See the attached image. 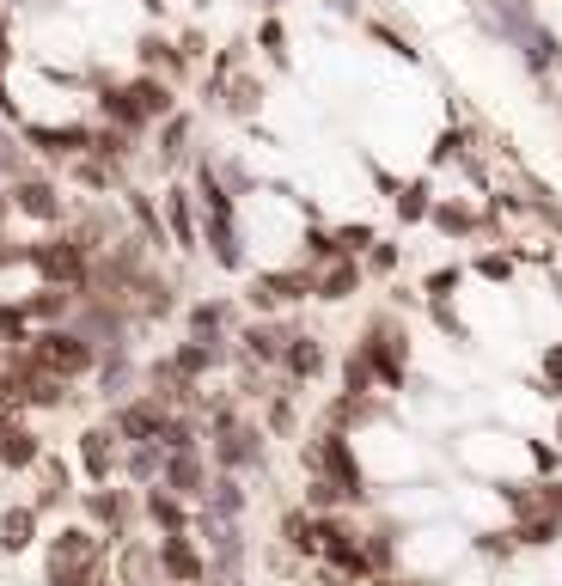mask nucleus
<instances>
[{
	"label": "nucleus",
	"mask_w": 562,
	"mask_h": 586,
	"mask_svg": "<svg viewBox=\"0 0 562 586\" xmlns=\"http://www.w3.org/2000/svg\"><path fill=\"white\" fill-rule=\"evenodd\" d=\"M166 226H171V238H178V251L190 257L202 233H197V195L183 190V183H171V190H166Z\"/></svg>",
	"instance_id": "nucleus-19"
},
{
	"label": "nucleus",
	"mask_w": 562,
	"mask_h": 586,
	"mask_svg": "<svg viewBox=\"0 0 562 586\" xmlns=\"http://www.w3.org/2000/svg\"><path fill=\"white\" fill-rule=\"evenodd\" d=\"M556 532H562V513H520V525H513L520 544H556Z\"/></svg>",
	"instance_id": "nucleus-34"
},
{
	"label": "nucleus",
	"mask_w": 562,
	"mask_h": 586,
	"mask_svg": "<svg viewBox=\"0 0 562 586\" xmlns=\"http://www.w3.org/2000/svg\"><path fill=\"white\" fill-rule=\"evenodd\" d=\"M7 214H13V195H0V221H7Z\"/></svg>",
	"instance_id": "nucleus-55"
},
{
	"label": "nucleus",
	"mask_w": 562,
	"mask_h": 586,
	"mask_svg": "<svg viewBox=\"0 0 562 586\" xmlns=\"http://www.w3.org/2000/svg\"><path fill=\"white\" fill-rule=\"evenodd\" d=\"M233 117H257V79H238V98H226Z\"/></svg>",
	"instance_id": "nucleus-46"
},
{
	"label": "nucleus",
	"mask_w": 562,
	"mask_h": 586,
	"mask_svg": "<svg viewBox=\"0 0 562 586\" xmlns=\"http://www.w3.org/2000/svg\"><path fill=\"white\" fill-rule=\"evenodd\" d=\"M373 38H380V43H385V50H397V55H404V62H422V50H410V43H404V38H397V31H385V25H380V19H373Z\"/></svg>",
	"instance_id": "nucleus-50"
},
{
	"label": "nucleus",
	"mask_w": 562,
	"mask_h": 586,
	"mask_svg": "<svg viewBox=\"0 0 562 586\" xmlns=\"http://www.w3.org/2000/svg\"><path fill=\"white\" fill-rule=\"evenodd\" d=\"M129 520H135L129 489H105V482H92V489H86V525H98L105 537H129Z\"/></svg>",
	"instance_id": "nucleus-8"
},
{
	"label": "nucleus",
	"mask_w": 562,
	"mask_h": 586,
	"mask_svg": "<svg viewBox=\"0 0 562 586\" xmlns=\"http://www.w3.org/2000/svg\"><path fill=\"white\" fill-rule=\"evenodd\" d=\"M141 513L159 525V532H190V513H183V496H178V489H166V482H159V489H147Z\"/></svg>",
	"instance_id": "nucleus-22"
},
{
	"label": "nucleus",
	"mask_w": 562,
	"mask_h": 586,
	"mask_svg": "<svg viewBox=\"0 0 562 586\" xmlns=\"http://www.w3.org/2000/svg\"><path fill=\"white\" fill-rule=\"evenodd\" d=\"M342 501H349V489H342L337 477H312V482H306V508H312V513H337Z\"/></svg>",
	"instance_id": "nucleus-36"
},
{
	"label": "nucleus",
	"mask_w": 562,
	"mask_h": 586,
	"mask_svg": "<svg viewBox=\"0 0 562 586\" xmlns=\"http://www.w3.org/2000/svg\"><path fill=\"white\" fill-rule=\"evenodd\" d=\"M38 520H43L38 501H25V508H7V513H0V556H25V550L38 544Z\"/></svg>",
	"instance_id": "nucleus-17"
},
{
	"label": "nucleus",
	"mask_w": 562,
	"mask_h": 586,
	"mask_svg": "<svg viewBox=\"0 0 562 586\" xmlns=\"http://www.w3.org/2000/svg\"><path fill=\"white\" fill-rule=\"evenodd\" d=\"M380 238H373V226H337V251L342 257H354V251H373Z\"/></svg>",
	"instance_id": "nucleus-43"
},
{
	"label": "nucleus",
	"mask_w": 562,
	"mask_h": 586,
	"mask_svg": "<svg viewBox=\"0 0 562 586\" xmlns=\"http://www.w3.org/2000/svg\"><path fill=\"white\" fill-rule=\"evenodd\" d=\"M257 50L269 55L275 67H288V25H282V19H263V31H257Z\"/></svg>",
	"instance_id": "nucleus-38"
},
{
	"label": "nucleus",
	"mask_w": 562,
	"mask_h": 586,
	"mask_svg": "<svg viewBox=\"0 0 562 586\" xmlns=\"http://www.w3.org/2000/svg\"><path fill=\"white\" fill-rule=\"evenodd\" d=\"M544 385H550V397H562V342L544 349Z\"/></svg>",
	"instance_id": "nucleus-49"
},
{
	"label": "nucleus",
	"mask_w": 562,
	"mask_h": 586,
	"mask_svg": "<svg viewBox=\"0 0 562 586\" xmlns=\"http://www.w3.org/2000/svg\"><path fill=\"white\" fill-rule=\"evenodd\" d=\"M202 238H209V251H214L221 269H245V245H238V226H233V214H226V209H209Z\"/></svg>",
	"instance_id": "nucleus-18"
},
{
	"label": "nucleus",
	"mask_w": 562,
	"mask_h": 586,
	"mask_svg": "<svg viewBox=\"0 0 562 586\" xmlns=\"http://www.w3.org/2000/svg\"><path fill=\"white\" fill-rule=\"evenodd\" d=\"M129 92H135V105L147 110V122H166L171 110H178V98H171V86H166V79H153V74L129 79Z\"/></svg>",
	"instance_id": "nucleus-26"
},
{
	"label": "nucleus",
	"mask_w": 562,
	"mask_h": 586,
	"mask_svg": "<svg viewBox=\"0 0 562 586\" xmlns=\"http://www.w3.org/2000/svg\"><path fill=\"white\" fill-rule=\"evenodd\" d=\"M183 153H190V110H183V117L171 110V117H166V135H159V159H166V166H178Z\"/></svg>",
	"instance_id": "nucleus-33"
},
{
	"label": "nucleus",
	"mask_w": 562,
	"mask_h": 586,
	"mask_svg": "<svg viewBox=\"0 0 562 586\" xmlns=\"http://www.w3.org/2000/svg\"><path fill=\"white\" fill-rule=\"evenodd\" d=\"M361 354L373 361V373H380V385H404V366H410V342H404V330H397V318L392 312H373L367 318V330H361Z\"/></svg>",
	"instance_id": "nucleus-4"
},
{
	"label": "nucleus",
	"mask_w": 562,
	"mask_h": 586,
	"mask_svg": "<svg viewBox=\"0 0 562 586\" xmlns=\"http://www.w3.org/2000/svg\"><path fill=\"white\" fill-rule=\"evenodd\" d=\"M178 50H183V62H202V31H183Z\"/></svg>",
	"instance_id": "nucleus-51"
},
{
	"label": "nucleus",
	"mask_w": 562,
	"mask_h": 586,
	"mask_svg": "<svg viewBox=\"0 0 562 586\" xmlns=\"http://www.w3.org/2000/svg\"><path fill=\"white\" fill-rule=\"evenodd\" d=\"M282 366H288L294 379H318V373H325V342H318V337H294L288 354H282Z\"/></svg>",
	"instance_id": "nucleus-28"
},
{
	"label": "nucleus",
	"mask_w": 562,
	"mask_h": 586,
	"mask_svg": "<svg viewBox=\"0 0 562 586\" xmlns=\"http://www.w3.org/2000/svg\"><path fill=\"white\" fill-rule=\"evenodd\" d=\"M477 275H489V281H508V275H513V257L489 251V257H477Z\"/></svg>",
	"instance_id": "nucleus-48"
},
{
	"label": "nucleus",
	"mask_w": 562,
	"mask_h": 586,
	"mask_svg": "<svg viewBox=\"0 0 562 586\" xmlns=\"http://www.w3.org/2000/svg\"><path fill=\"white\" fill-rule=\"evenodd\" d=\"M117 574H123V586H166L171 580L166 562H159V550L135 544V537H123V544H117Z\"/></svg>",
	"instance_id": "nucleus-12"
},
{
	"label": "nucleus",
	"mask_w": 562,
	"mask_h": 586,
	"mask_svg": "<svg viewBox=\"0 0 562 586\" xmlns=\"http://www.w3.org/2000/svg\"><path fill=\"white\" fill-rule=\"evenodd\" d=\"M0 178H31V141H19V135H0Z\"/></svg>",
	"instance_id": "nucleus-35"
},
{
	"label": "nucleus",
	"mask_w": 562,
	"mask_h": 586,
	"mask_svg": "<svg viewBox=\"0 0 562 586\" xmlns=\"http://www.w3.org/2000/svg\"><path fill=\"white\" fill-rule=\"evenodd\" d=\"M43 489H38V508H55V501H67V470L62 465H55V458L50 452H43Z\"/></svg>",
	"instance_id": "nucleus-37"
},
{
	"label": "nucleus",
	"mask_w": 562,
	"mask_h": 586,
	"mask_svg": "<svg viewBox=\"0 0 562 586\" xmlns=\"http://www.w3.org/2000/svg\"><path fill=\"white\" fill-rule=\"evenodd\" d=\"M397 257H404V251H397L392 238H380V245L367 251V269H373V275H392V269H397Z\"/></svg>",
	"instance_id": "nucleus-44"
},
{
	"label": "nucleus",
	"mask_w": 562,
	"mask_h": 586,
	"mask_svg": "<svg viewBox=\"0 0 562 586\" xmlns=\"http://www.w3.org/2000/svg\"><path fill=\"white\" fill-rule=\"evenodd\" d=\"M117 428H86L79 434V470H86L92 482H110L117 477Z\"/></svg>",
	"instance_id": "nucleus-14"
},
{
	"label": "nucleus",
	"mask_w": 562,
	"mask_h": 586,
	"mask_svg": "<svg viewBox=\"0 0 562 586\" xmlns=\"http://www.w3.org/2000/svg\"><path fill=\"white\" fill-rule=\"evenodd\" d=\"M105 117L117 122V129H135L141 135L147 129V110L135 105V92H129V79H123V86H105Z\"/></svg>",
	"instance_id": "nucleus-27"
},
{
	"label": "nucleus",
	"mask_w": 562,
	"mask_h": 586,
	"mask_svg": "<svg viewBox=\"0 0 562 586\" xmlns=\"http://www.w3.org/2000/svg\"><path fill=\"white\" fill-rule=\"evenodd\" d=\"M159 562H166V574H171V580H183V586H202V580H209V556H202V550L190 544L183 532H166Z\"/></svg>",
	"instance_id": "nucleus-13"
},
{
	"label": "nucleus",
	"mask_w": 562,
	"mask_h": 586,
	"mask_svg": "<svg viewBox=\"0 0 562 586\" xmlns=\"http://www.w3.org/2000/svg\"><path fill=\"white\" fill-rule=\"evenodd\" d=\"M373 586H416V580H385V574H373Z\"/></svg>",
	"instance_id": "nucleus-54"
},
{
	"label": "nucleus",
	"mask_w": 562,
	"mask_h": 586,
	"mask_svg": "<svg viewBox=\"0 0 562 586\" xmlns=\"http://www.w3.org/2000/svg\"><path fill=\"white\" fill-rule=\"evenodd\" d=\"M171 416H178V409H166V404L153 397V391H147V397H135V404H117L110 428H117L123 440H166Z\"/></svg>",
	"instance_id": "nucleus-7"
},
{
	"label": "nucleus",
	"mask_w": 562,
	"mask_h": 586,
	"mask_svg": "<svg viewBox=\"0 0 562 586\" xmlns=\"http://www.w3.org/2000/svg\"><path fill=\"white\" fill-rule=\"evenodd\" d=\"M25 141L38 147V153H50V159H79V153H92V141H98V135H92L86 122H67V129H50V122H31V129H25Z\"/></svg>",
	"instance_id": "nucleus-10"
},
{
	"label": "nucleus",
	"mask_w": 562,
	"mask_h": 586,
	"mask_svg": "<svg viewBox=\"0 0 562 586\" xmlns=\"http://www.w3.org/2000/svg\"><path fill=\"white\" fill-rule=\"evenodd\" d=\"M257 7H282V0H257Z\"/></svg>",
	"instance_id": "nucleus-56"
},
{
	"label": "nucleus",
	"mask_w": 562,
	"mask_h": 586,
	"mask_svg": "<svg viewBox=\"0 0 562 586\" xmlns=\"http://www.w3.org/2000/svg\"><path fill=\"white\" fill-rule=\"evenodd\" d=\"M282 537H288L294 556H318V513L312 508H294L288 520H282Z\"/></svg>",
	"instance_id": "nucleus-29"
},
{
	"label": "nucleus",
	"mask_w": 562,
	"mask_h": 586,
	"mask_svg": "<svg viewBox=\"0 0 562 586\" xmlns=\"http://www.w3.org/2000/svg\"><path fill=\"white\" fill-rule=\"evenodd\" d=\"M306 465L318 470V477H337L342 489H349V501H361L367 496V477H361V465H354V452H349V440H342V428H325L312 446H306Z\"/></svg>",
	"instance_id": "nucleus-6"
},
{
	"label": "nucleus",
	"mask_w": 562,
	"mask_h": 586,
	"mask_svg": "<svg viewBox=\"0 0 562 586\" xmlns=\"http://www.w3.org/2000/svg\"><path fill=\"white\" fill-rule=\"evenodd\" d=\"M453 287H458V269H434L428 281H422V294H428V300H446Z\"/></svg>",
	"instance_id": "nucleus-47"
},
{
	"label": "nucleus",
	"mask_w": 562,
	"mask_h": 586,
	"mask_svg": "<svg viewBox=\"0 0 562 586\" xmlns=\"http://www.w3.org/2000/svg\"><path fill=\"white\" fill-rule=\"evenodd\" d=\"M288 330L282 324H251L245 330V349H251V361H282V354H288Z\"/></svg>",
	"instance_id": "nucleus-32"
},
{
	"label": "nucleus",
	"mask_w": 562,
	"mask_h": 586,
	"mask_svg": "<svg viewBox=\"0 0 562 586\" xmlns=\"http://www.w3.org/2000/svg\"><path fill=\"white\" fill-rule=\"evenodd\" d=\"M489 13H496V25L508 31L513 43H520V55H526V67H532V74H550V67L562 62V43H556V31H544V25H538V13H532V7H520V0H489Z\"/></svg>",
	"instance_id": "nucleus-3"
},
{
	"label": "nucleus",
	"mask_w": 562,
	"mask_h": 586,
	"mask_svg": "<svg viewBox=\"0 0 562 586\" xmlns=\"http://www.w3.org/2000/svg\"><path fill=\"white\" fill-rule=\"evenodd\" d=\"M7 67H13V50H7V25H0V86H7Z\"/></svg>",
	"instance_id": "nucleus-53"
},
{
	"label": "nucleus",
	"mask_w": 562,
	"mask_h": 586,
	"mask_svg": "<svg viewBox=\"0 0 562 586\" xmlns=\"http://www.w3.org/2000/svg\"><path fill=\"white\" fill-rule=\"evenodd\" d=\"M428 166H465V129H446L441 141H434Z\"/></svg>",
	"instance_id": "nucleus-41"
},
{
	"label": "nucleus",
	"mask_w": 562,
	"mask_h": 586,
	"mask_svg": "<svg viewBox=\"0 0 562 586\" xmlns=\"http://www.w3.org/2000/svg\"><path fill=\"white\" fill-rule=\"evenodd\" d=\"M166 446L159 440H129V452H123V470H129L135 482H153V477H166Z\"/></svg>",
	"instance_id": "nucleus-25"
},
{
	"label": "nucleus",
	"mask_w": 562,
	"mask_h": 586,
	"mask_svg": "<svg viewBox=\"0 0 562 586\" xmlns=\"http://www.w3.org/2000/svg\"><path fill=\"white\" fill-rule=\"evenodd\" d=\"M269 434H294V397H269Z\"/></svg>",
	"instance_id": "nucleus-45"
},
{
	"label": "nucleus",
	"mask_w": 562,
	"mask_h": 586,
	"mask_svg": "<svg viewBox=\"0 0 562 586\" xmlns=\"http://www.w3.org/2000/svg\"><path fill=\"white\" fill-rule=\"evenodd\" d=\"M361 544H367V562H373V574H385V568H392V556H397L392 532H367Z\"/></svg>",
	"instance_id": "nucleus-42"
},
{
	"label": "nucleus",
	"mask_w": 562,
	"mask_h": 586,
	"mask_svg": "<svg viewBox=\"0 0 562 586\" xmlns=\"http://www.w3.org/2000/svg\"><path fill=\"white\" fill-rule=\"evenodd\" d=\"M354 287H361V263H354V257H330L325 269L312 275V300H330V306H337V300H349Z\"/></svg>",
	"instance_id": "nucleus-20"
},
{
	"label": "nucleus",
	"mask_w": 562,
	"mask_h": 586,
	"mask_svg": "<svg viewBox=\"0 0 562 586\" xmlns=\"http://www.w3.org/2000/svg\"><path fill=\"white\" fill-rule=\"evenodd\" d=\"M129 312H135V318H166V312H171V287L159 281L153 269H141V275L129 281Z\"/></svg>",
	"instance_id": "nucleus-21"
},
{
	"label": "nucleus",
	"mask_w": 562,
	"mask_h": 586,
	"mask_svg": "<svg viewBox=\"0 0 562 586\" xmlns=\"http://www.w3.org/2000/svg\"><path fill=\"white\" fill-rule=\"evenodd\" d=\"M31 257V245H13V238H0V269H7V263H25Z\"/></svg>",
	"instance_id": "nucleus-52"
},
{
	"label": "nucleus",
	"mask_w": 562,
	"mask_h": 586,
	"mask_svg": "<svg viewBox=\"0 0 562 586\" xmlns=\"http://www.w3.org/2000/svg\"><path fill=\"white\" fill-rule=\"evenodd\" d=\"M13 209L31 214V221H62L67 202H62V190H55L50 178H19L13 183Z\"/></svg>",
	"instance_id": "nucleus-15"
},
{
	"label": "nucleus",
	"mask_w": 562,
	"mask_h": 586,
	"mask_svg": "<svg viewBox=\"0 0 562 586\" xmlns=\"http://www.w3.org/2000/svg\"><path fill=\"white\" fill-rule=\"evenodd\" d=\"M129 214H135V221H141V233L153 238V245H166V238H171V226L153 214V202H147V195H129Z\"/></svg>",
	"instance_id": "nucleus-40"
},
{
	"label": "nucleus",
	"mask_w": 562,
	"mask_h": 586,
	"mask_svg": "<svg viewBox=\"0 0 562 586\" xmlns=\"http://www.w3.org/2000/svg\"><path fill=\"white\" fill-rule=\"evenodd\" d=\"M556 446H562V422H556Z\"/></svg>",
	"instance_id": "nucleus-57"
},
{
	"label": "nucleus",
	"mask_w": 562,
	"mask_h": 586,
	"mask_svg": "<svg viewBox=\"0 0 562 586\" xmlns=\"http://www.w3.org/2000/svg\"><path fill=\"white\" fill-rule=\"evenodd\" d=\"M105 556H110V544L98 532H86V525H62V532L50 537V550H43V580L50 586H98Z\"/></svg>",
	"instance_id": "nucleus-1"
},
{
	"label": "nucleus",
	"mask_w": 562,
	"mask_h": 586,
	"mask_svg": "<svg viewBox=\"0 0 562 586\" xmlns=\"http://www.w3.org/2000/svg\"><path fill=\"white\" fill-rule=\"evenodd\" d=\"M202 513H214V520H238V513H245V489H238V470H221V477L209 482V501H202Z\"/></svg>",
	"instance_id": "nucleus-23"
},
{
	"label": "nucleus",
	"mask_w": 562,
	"mask_h": 586,
	"mask_svg": "<svg viewBox=\"0 0 562 586\" xmlns=\"http://www.w3.org/2000/svg\"><path fill=\"white\" fill-rule=\"evenodd\" d=\"M441 233H453V238H471L477 226H484V214L477 209H465V202H434V214H428Z\"/></svg>",
	"instance_id": "nucleus-31"
},
{
	"label": "nucleus",
	"mask_w": 562,
	"mask_h": 586,
	"mask_svg": "<svg viewBox=\"0 0 562 586\" xmlns=\"http://www.w3.org/2000/svg\"><path fill=\"white\" fill-rule=\"evenodd\" d=\"M300 294H312V275H300V269H269V275L251 281V306H257V312H282V306H294Z\"/></svg>",
	"instance_id": "nucleus-9"
},
{
	"label": "nucleus",
	"mask_w": 562,
	"mask_h": 586,
	"mask_svg": "<svg viewBox=\"0 0 562 586\" xmlns=\"http://www.w3.org/2000/svg\"><path fill=\"white\" fill-rule=\"evenodd\" d=\"M19 349H25L43 373H55V379H79V373L98 366V342H86L79 330H62V324H43L38 337L19 342Z\"/></svg>",
	"instance_id": "nucleus-2"
},
{
	"label": "nucleus",
	"mask_w": 562,
	"mask_h": 586,
	"mask_svg": "<svg viewBox=\"0 0 562 586\" xmlns=\"http://www.w3.org/2000/svg\"><path fill=\"white\" fill-rule=\"evenodd\" d=\"M25 263L55 287H79V294H86V281H92V251L79 245V238H43V245H31Z\"/></svg>",
	"instance_id": "nucleus-5"
},
{
	"label": "nucleus",
	"mask_w": 562,
	"mask_h": 586,
	"mask_svg": "<svg viewBox=\"0 0 562 586\" xmlns=\"http://www.w3.org/2000/svg\"><path fill=\"white\" fill-rule=\"evenodd\" d=\"M0 465H7V470H38L43 465V440L25 428V422H13V416L0 422Z\"/></svg>",
	"instance_id": "nucleus-16"
},
{
	"label": "nucleus",
	"mask_w": 562,
	"mask_h": 586,
	"mask_svg": "<svg viewBox=\"0 0 562 586\" xmlns=\"http://www.w3.org/2000/svg\"><path fill=\"white\" fill-rule=\"evenodd\" d=\"M159 482H166V489H178V496L183 501H209V465H202V452H197V446H190V452H171L166 458V477H159Z\"/></svg>",
	"instance_id": "nucleus-11"
},
{
	"label": "nucleus",
	"mask_w": 562,
	"mask_h": 586,
	"mask_svg": "<svg viewBox=\"0 0 562 586\" xmlns=\"http://www.w3.org/2000/svg\"><path fill=\"white\" fill-rule=\"evenodd\" d=\"M233 324V300H202V306H183V330L190 337H221Z\"/></svg>",
	"instance_id": "nucleus-24"
},
{
	"label": "nucleus",
	"mask_w": 562,
	"mask_h": 586,
	"mask_svg": "<svg viewBox=\"0 0 562 586\" xmlns=\"http://www.w3.org/2000/svg\"><path fill=\"white\" fill-rule=\"evenodd\" d=\"M129 141H135V129H117V122H110V129H98L92 153H105L110 166H123V159H129Z\"/></svg>",
	"instance_id": "nucleus-39"
},
{
	"label": "nucleus",
	"mask_w": 562,
	"mask_h": 586,
	"mask_svg": "<svg viewBox=\"0 0 562 586\" xmlns=\"http://www.w3.org/2000/svg\"><path fill=\"white\" fill-rule=\"evenodd\" d=\"M428 214H434V183L428 178H410L404 190H397V221L416 226V221H428Z\"/></svg>",
	"instance_id": "nucleus-30"
}]
</instances>
